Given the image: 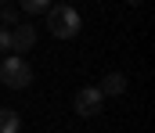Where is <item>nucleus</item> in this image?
<instances>
[{"instance_id": "f257e3e1", "label": "nucleus", "mask_w": 155, "mask_h": 133, "mask_svg": "<svg viewBox=\"0 0 155 133\" xmlns=\"http://www.w3.org/2000/svg\"><path fill=\"white\" fill-rule=\"evenodd\" d=\"M47 29L54 40H76V33L83 29V18L72 4H51L47 7Z\"/></svg>"}, {"instance_id": "0eeeda50", "label": "nucleus", "mask_w": 155, "mask_h": 133, "mask_svg": "<svg viewBox=\"0 0 155 133\" xmlns=\"http://www.w3.org/2000/svg\"><path fill=\"white\" fill-rule=\"evenodd\" d=\"M18 4H22L25 14H47V7H51L54 0H18Z\"/></svg>"}, {"instance_id": "39448f33", "label": "nucleus", "mask_w": 155, "mask_h": 133, "mask_svg": "<svg viewBox=\"0 0 155 133\" xmlns=\"http://www.w3.org/2000/svg\"><path fill=\"white\" fill-rule=\"evenodd\" d=\"M97 90H101V97H119V93H126V76L123 72H108L97 83Z\"/></svg>"}, {"instance_id": "9d476101", "label": "nucleus", "mask_w": 155, "mask_h": 133, "mask_svg": "<svg viewBox=\"0 0 155 133\" xmlns=\"http://www.w3.org/2000/svg\"><path fill=\"white\" fill-rule=\"evenodd\" d=\"M58 4H72V0H58Z\"/></svg>"}, {"instance_id": "7ed1b4c3", "label": "nucleus", "mask_w": 155, "mask_h": 133, "mask_svg": "<svg viewBox=\"0 0 155 133\" xmlns=\"http://www.w3.org/2000/svg\"><path fill=\"white\" fill-rule=\"evenodd\" d=\"M72 108H76L79 119H97V112L105 108V97H101L97 87H83V90H76V97H72Z\"/></svg>"}, {"instance_id": "1a4fd4ad", "label": "nucleus", "mask_w": 155, "mask_h": 133, "mask_svg": "<svg viewBox=\"0 0 155 133\" xmlns=\"http://www.w3.org/2000/svg\"><path fill=\"white\" fill-rule=\"evenodd\" d=\"M0 22H4V29H7V25H18V11H11V7L0 11Z\"/></svg>"}, {"instance_id": "423d86ee", "label": "nucleus", "mask_w": 155, "mask_h": 133, "mask_svg": "<svg viewBox=\"0 0 155 133\" xmlns=\"http://www.w3.org/2000/svg\"><path fill=\"white\" fill-rule=\"evenodd\" d=\"M22 130V119H18V112H11V108H0V133H18Z\"/></svg>"}, {"instance_id": "f03ea898", "label": "nucleus", "mask_w": 155, "mask_h": 133, "mask_svg": "<svg viewBox=\"0 0 155 133\" xmlns=\"http://www.w3.org/2000/svg\"><path fill=\"white\" fill-rule=\"evenodd\" d=\"M0 83L11 87V90H25L33 83V65L25 58H18V54H4V61H0Z\"/></svg>"}, {"instance_id": "9b49d317", "label": "nucleus", "mask_w": 155, "mask_h": 133, "mask_svg": "<svg viewBox=\"0 0 155 133\" xmlns=\"http://www.w3.org/2000/svg\"><path fill=\"white\" fill-rule=\"evenodd\" d=\"M126 4H141V0H126Z\"/></svg>"}, {"instance_id": "20e7f679", "label": "nucleus", "mask_w": 155, "mask_h": 133, "mask_svg": "<svg viewBox=\"0 0 155 133\" xmlns=\"http://www.w3.org/2000/svg\"><path fill=\"white\" fill-rule=\"evenodd\" d=\"M33 47H36V29H33L29 22H22V25L11 29V50H15L18 58H22L25 50H33Z\"/></svg>"}, {"instance_id": "f8f14e48", "label": "nucleus", "mask_w": 155, "mask_h": 133, "mask_svg": "<svg viewBox=\"0 0 155 133\" xmlns=\"http://www.w3.org/2000/svg\"><path fill=\"white\" fill-rule=\"evenodd\" d=\"M0 4H4V0H0Z\"/></svg>"}, {"instance_id": "6e6552de", "label": "nucleus", "mask_w": 155, "mask_h": 133, "mask_svg": "<svg viewBox=\"0 0 155 133\" xmlns=\"http://www.w3.org/2000/svg\"><path fill=\"white\" fill-rule=\"evenodd\" d=\"M4 54H11V29L0 25V58H4Z\"/></svg>"}]
</instances>
